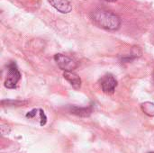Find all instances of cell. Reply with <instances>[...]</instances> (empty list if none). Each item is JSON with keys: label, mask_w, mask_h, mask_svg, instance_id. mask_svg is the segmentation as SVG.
Here are the masks:
<instances>
[{"label": "cell", "mask_w": 154, "mask_h": 153, "mask_svg": "<svg viewBox=\"0 0 154 153\" xmlns=\"http://www.w3.org/2000/svg\"><path fill=\"white\" fill-rule=\"evenodd\" d=\"M71 112L75 115H81V116H87L90 114V110L88 108H79V107H72Z\"/></svg>", "instance_id": "obj_9"}, {"label": "cell", "mask_w": 154, "mask_h": 153, "mask_svg": "<svg viewBox=\"0 0 154 153\" xmlns=\"http://www.w3.org/2000/svg\"><path fill=\"white\" fill-rule=\"evenodd\" d=\"M116 86H117V81L111 74H107L104 76L101 79V87L105 93L107 94L114 93Z\"/></svg>", "instance_id": "obj_4"}, {"label": "cell", "mask_w": 154, "mask_h": 153, "mask_svg": "<svg viewBox=\"0 0 154 153\" xmlns=\"http://www.w3.org/2000/svg\"><path fill=\"white\" fill-rule=\"evenodd\" d=\"M26 118L34 122L38 123L41 126H43L47 123V117L44 114V112L42 109H33L30 112L27 113Z\"/></svg>", "instance_id": "obj_5"}, {"label": "cell", "mask_w": 154, "mask_h": 153, "mask_svg": "<svg viewBox=\"0 0 154 153\" xmlns=\"http://www.w3.org/2000/svg\"><path fill=\"white\" fill-rule=\"evenodd\" d=\"M63 77H64L65 79H67L69 82V84L74 88H76V89L80 88V87H81V79L77 74L73 73L72 71H65L64 74H63Z\"/></svg>", "instance_id": "obj_7"}, {"label": "cell", "mask_w": 154, "mask_h": 153, "mask_svg": "<svg viewBox=\"0 0 154 153\" xmlns=\"http://www.w3.org/2000/svg\"><path fill=\"white\" fill-rule=\"evenodd\" d=\"M91 18L97 26L106 30L116 31L119 29L121 25L120 17L111 11L102 9L96 10L92 13Z\"/></svg>", "instance_id": "obj_1"}, {"label": "cell", "mask_w": 154, "mask_h": 153, "mask_svg": "<svg viewBox=\"0 0 154 153\" xmlns=\"http://www.w3.org/2000/svg\"><path fill=\"white\" fill-rule=\"evenodd\" d=\"M54 60L59 68L64 71H73L78 67V62L67 55L56 54L54 56Z\"/></svg>", "instance_id": "obj_3"}, {"label": "cell", "mask_w": 154, "mask_h": 153, "mask_svg": "<svg viewBox=\"0 0 154 153\" xmlns=\"http://www.w3.org/2000/svg\"><path fill=\"white\" fill-rule=\"evenodd\" d=\"M143 111L149 116H154V104L152 103H144L142 105Z\"/></svg>", "instance_id": "obj_8"}, {"label": "cell", "mask_w": 154, "mask_h": 153, "mask_svg": "<svg viewBox=\"0 0 154 153\" xmlns=\"http://www.w3.org/2000/svg\"><path fill=\"white\" fill-rule=\"evenodd\" d=\"M149 153H154V152H149Z\"/></svg>", "instance_id": "obj_11"}, {"label": "cell", "mask_w": 154, "mask_h": 153, "mask_svg": "<svg viewBox=\"0 0 154 153\" xmlns=\"http://www.w3.org/2000/svg\"><path fill=\"white\" fill-rule=\"evenodd\" d=\"M106 1H107V2H116V0H106Z\"/></svg>", "instance_id": "obj_10"}, {"label": "cell", "mask_w": 154, "mask_h": 153, "mask_svg": "<svg viewBox=\"0 0 154 153\" xmlns=\"http://www.w3.org/2000/svg\"><path fill=\"white\" fill-rule=\"evenodd\" d=\"M48 1L56 10H58L62 14H68L72 9L69 0H48Z\"/></svg>", "instance_id": "obj_6"}, {"label": "cell", "mask_w": 154, "mask_h": 153, "mask_svg": "<svg viewBox=\"0 0 154 153\" xmlns=\"http://www.w3.org/2000/svg\"><path fill=\"white\" fill-rule=\"evenodd\" d=\"M8 73L6 76V79L5 81V86L7 88H14L21 78V74L17 69V66L14 62H10L7 66Z\"/></svg>", "instance_id": "obj_2"}]
</instances>
